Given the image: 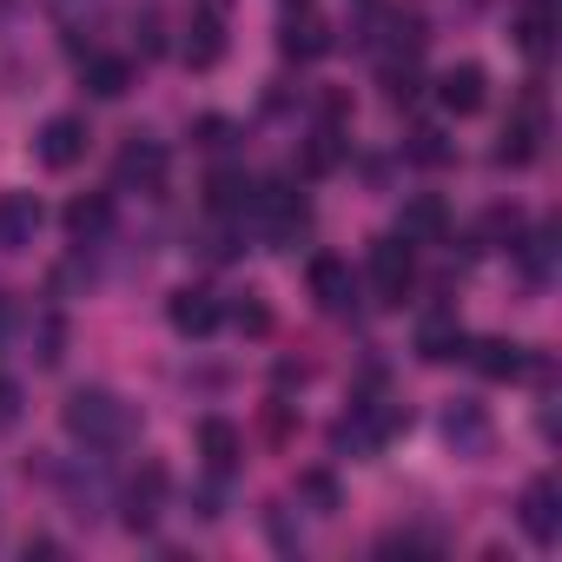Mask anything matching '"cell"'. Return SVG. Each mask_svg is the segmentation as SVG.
<instances>
[{"mask_svg": "<svg viewBox=\"0 0 562 562\" xmlns=\"http://www.w3.org/2000/svg\"><path fill=\"white\" fill-rule=\"evenodd\" d=\"M60 424H67V437L87 443V450H126V443L139 437V411H133L120 391H106V384H80V391L60 404Z\"/></svg>", "mask_w": 562, "mask_h": 562, "instance_id": "cell-1", "label": "cell"}, {"mask_svg": "<svg viewBox=\"0 0 562 562\" xmlns=\"http://www.w3.org/2000/svg\"><path fill=\"white\" fill-rule=\"evenodd\" d=\"M159 496H166V470H146V476L126 490V529H153V516H159Z\"/></svg>", "mask_w": 562, "mask_h": 562, "instance_id": "cell-22", "label": "cell"}, {"mask_svg": "<svg viewBox=\"0 0 562 562\" xmlns=\"http://www.w3.org/2000/svg\"><path fill=\"white\" fill-rule=\"evenodd\" d=\"M80 80H87L93 100H120V93L133 87V67H126L120 54H87V60H80Z\"/></svg>", "mask_w": 562, "mask_h": 562, "instance_id": "cell-19", "label": "cell"}, {"mask_svg": "<svg viewBox=\"0 0 562 562\" xmlns=\"http://www.w3.org/2000/svg\"><path fill=\"white\" fill-rule=\"evenodd\" d=\"M67 232H74V245H100V238L113 232V199H106V192L74 199V205H67Z\"/></svg>", "mask_w": 562, "mask_h": 562, "instance_id": "cell-18", "label": "cell"}, {"mask_svg": "<svg viewBox=\"0 0 562 562\" xmlns=\"http://www.w3.org/2000/svg\"><path fill=\"white\" fill-rule=\"evenodd\" d=\"M443 232H450V212H443V199H430V192L411 199L404 218H397V238H404V245H437Z\"/></svg>", "mask_w": 562, "mask_h": 562, "instance_id": "cell-16", "label": "cell"}, {"mask_svg": "<svg viewBox=\"0 0 562 562\" xmlns=\"http://www.w3.org/2000/svg\"><path fill=\"white\" fill-rule=\"evenodd\" d=\"M166 318H172L179 338H205V331H218L225 305H218V292H205V285H179V292L166 299Z\"/></svg>", "mask_w": 562, "mask_h": 562, "instance_id": "cell-8", "label": "cell"}, {"mask_svg": "<svg viewBox=\"0 0 562 562\" xmlns=\"http://www.w3.org/2000/svg\"><path fill=\"white\" fill-rule=\"evenodd\" d=\"M463 351L476 358V371H483L490 384H516V378L536 371V358H529L522 345H509V338H483V345H463Z\"/></svg>", "mask_w": 562, "mask_h": 562, "instance_id": "cell-14", "label": "cell"}, {"mask_svg": "<svg viewBox=\"0 0 562 562\" xmlns=\"http://www.w3.org/2000/svg\"><path fill=\"white\" fill-rule=\"evenodd\" d=\"M251 218H258V232H265V245H271V251H292V245L312 232V205H305L285 179L251 186Z\"/></svg>", "mask_w": 562, "mask_h": 562, "instance_id": "cell-3", "label": "cell"}, {"mask_svg": "<svg viewBox=\"0 0 562 562\" xmlns=\"http://www.w3.org/2000/svg\"><path fill=\"white\" fill-rule=\"evenodd\" d=\"M411 285H417V251H411L397 232L378 238V245H371V292H378V305H404Z\"/></svg>", "mask_w": 562, "mask_h": 562, "instance_id": "cell-4", "label": "cell"}, {"mask_svg": "<svg viewBox=\"0 0 562 562\" xmlns=\"http://www.w3.org/2000/svg\"><path fill=\"white\" fill-rule=\"evenodd\" d=\"M443 443H450L457 457H490V450H496L490 411H483V404H450V411H443Z\"/></svg>", "mask_w": 562, "mask_h": 562, "instance_id": "cell-9", "label": "cell"}, {"mask_svg": "<svg viewBox=\"0 0 562 562\" xmlns=\"http://www.w3.org/2000/svg\"><path fill=\"white\" fill-rule=\"evenodd\" d=\"M463 345H470V338H463V325H457L450 312H437V318L417 325V358H424V364H450V358H463Z\"/></svg>", "mask_w": 562, "mask_h": 562, "instance_id": "cell-17", "label": "cell"}, {"mask_svg": "<svg viewBox=\"0 0 562 562\" xmlns=\"http://www.w3.org/2000/svg\"><path fill=\"white\" fill-rule=\"evenodd\" d=\"M483 100H490V74H483L476 60H463V67H450V74L437 80V106L457 113V120H470Z\"/></svg>", "mask_w": 562, "mask_h": 562, "instance_id": "cell-13", "label": "cell"}, {"mask_svg": "<svg viewBox=\"0 0 562 562\" xmlns=\"http://www.w3.org/2000/svg\"><path fill=\"white\" fill-rule=\"evenodd\" d=\"M509 34H516V47L529 60H549V47H555V8H549V0H522L516 21H509Z\"/></svg>", "mask_w": 562, "mask_h": 562, "instance_id": "cell-15", "label": "cell"}, {"mask_svg": "<svg viewBox=\"0 0 562 562\" xmlns=\"http://www.w3.org/2000/svg\"><path fill=\"white\" fill-rule=\"evenodd\" d=\"M212 212H225V218L238 212L245 218L251 212V179L245 172H212Z\"/></svg>", "mask_w": 562, "mask_h": 562, "instance_id": "cell-24", "label": "cell"}, {"mask_svg": "<svg viewBox=\"0 0 562 562\" xmlns=\"http://www.w3.org/2000/svg\"><path fill=\"white\" fill-rule=\"evenodd\" d=\"M199 450H205V463L225 476V470H238V457H245V437H238V424H225V417H205V424H199Z\"/></svg>", "mask_w": 562, "mask_h": 562, "instance_id": "cell-20", "label": "cell"}, {"mask_svg": "<svg viewBox=\"0 0 562 562\" xmlns=\"http://www.w3.org/2000/svg\"><path fill=\"white\" fill-rule=\"evenodd\" d=\"M305 278H312V299H318V312H331V318H345V312L358 305V278H351V265H345L338 251H318Z\"/></svg>", "mask_w": 562, "mask_h": 562, "instance_id": "cell-6", "label": "cell"}, {"mask_svg": "<svg viewBox=\"0 0 562 562\" xmlns=\"http://www.w3.org/2000/svg\"><path fill=\"white\" fill-rule=\"evenodd\" d=\"M14 417H21V384H14V378H0V430H8Z\"/></svg>", "mask_w": 562, "mask_h": 562, "instance_id": "cell-30", "label": "cell"}, {"mask_svg": "<svg viewBox=\"0 0 562 562\" xmlns=\"http://www.w3.org/2000/svg\"><path fill=\"white\" fill-rule=\"evenodd\" d=\"M542 133H549V120H542V100L529 93V100H522V113L503 126V146H496V159H503V166H529V159L542 153Z\"/></svg>", "mask_w": 562, "mask_h": 562, "instance_id": "cell-11", "label": "cell"}, {"mask_svg": "<svg viewBox=\"0 0 562 562\" xmlns=\"http://www.w3.org/2000/svg\"><path fill=\"white\" fill-rule=\"evenodd\" d=\"M47 225V205L34 192H0V251H27Z\"/></svg>", "mask_w": 562, "mask_h": 562, "instance_id": "cell-10", "label": "cell"}, {"mask_svg": "<svg viewBox=\"0 0 562 562\" xmlns=\"http://www.w3.org/2000/svg\"><path fill=\"white\" fill-rule=\"evenodd\" d=\"M225 54V27H218V14H199L192 27H186V60L192 67H212Z\"/></svg>", "mask_w": 562, "mask_h": 562, "instance_id": "cell-23", "label": "cell"}, {"mask_svg": "<svg viewBox=\"0 0 562 562\" xmlns=\"http://www.w3.org/2000/svg\"><path fill=\"white\" fill-rule=\"evenodd\" d=\"M166 146L159 139H146V133H133L126 146H120V166H113V179H120V192H159L166 186Z\"/></svg>", "mask_w": 562, "mask_h": 562, "instance_id": "cell-5", "label": "cell"}, {"mask_svg": "<svg viewBox=\"0 0 562 562\" xmlns=\"http://www.w3.org/2000/svg\"><path fill=\"white\" fill-rule=\"evenodd\" d=\"M87 120L80 113H54L47 126H41V139H34V153H41V166H54V172H67V166H80L87 159Z\"/></svg>", "mask_w": 562, "mask_h": 562, "instance_id": "cell-7", "label": "cell"}, {"mask_svg": "<svg viewBox=\"0 0 562 562\" xmlns=\"http://www.w3.org/2000/svg\"><path fill=\"white\" fill-rule=\"evenodd\" d=\"M483 238L516 251V238H522V212H516V205H490V212H483Z\"/></svg>", "mask_w": 562, "mask_h": 562, "instance_id": "cell-25", "label": "cell"}, {"mask_svg": "<svg viewBox=\"0 0 562 562\" xmlns=\"http://www.w3.org/2000/svg\"><path fill=\"white\" fill-rule=\"evenodd\" d=\"M299 496H305L318 516H331V509H338V483H331L325 470H305V476H299Z\"/></svg>", "mask_w": 562, "mask_h": 562, "instance_id": "cell-26", "label": "cell"}, {"mask_svg": "<svg viewBox=\"0 0 562 562\" xmlns=\"http://www.w3.org/2000/svg\"><path fill=\"white\" fill-rule=\"evenodd\" d=\"M411 159H424V166H443V159H450L443 133H430V126H424V133H411Z\"/></svg>", "mask_w": 562, "mask_h": 562, "instance_id": "cell-29", "label": "cell"}, {"mask_svg": "<svg viewBox=\"0 0 562 562\" xmlns=\"http://www.w3.org/2000/svg\"><path fill=\"white\" fill-rule=\"evenodd\" d=\"M522 529H529V542H555L562 536V490H555V476H536L529 490H522Z\"/></svg>", "mask_w": 562, "mask_h": 562, "instance_id": "cell-12", "label": "cell"}, {"mask_svg": "<svg viewBox=\"0 0 562 562\" xmlns=\"http://www.w3.org/2000/svg\"><path fill=\"white\" fill-rule=\"evenodd\" d=\"M232 325H238V331H251V338H265V331H271V312H265V305L245 292V299L232 305Z\"/></svg>", "mask_w": 562, "mask_h": 562, "instance_id": "cell-28", "label": "cell"}, {"mask_svg": "<svg viewBox=\"0 0 562 562\" xmlns=\"http://www.w3.org/2000/svg\"><path fill=\"white\" fill-rule=\"evenodd\" d=\"M0 351L14 358H34L41 371H54L67 358V318L54 305H27V299H8L0 305Z\"/></svg>", "mask_w": 562, "mask_h": 562, "instance_id": "cell-2", "label": "cell"}, {"mask_svg": "<svg viewBox=\"0 0 562 562\" xmlns=\"http://www.w3.org/2000/svg\"><path fill=\"white\" fill-rule=\"evenodd\" d=\"M522 251V265H529V278H536V285H542V278H549V258H555V232H536L529 245H516Z\"/></svg>", "mask_w": 562, "mask_h": 562, "instance_id": "cell-27", "label": "cell"}, {"mask_svg": "<svg viewBox=\"0 0 562 562\" xmlns=\"http://www.w3.org/2000/svg\"><path fill=\"white\" fill-rule=\"evenodd\" d=\"M325 47H331V41H325V21L299 0V21H285V54H292V60H318Z\"/></svg>", "mask_w": 562, "mask_h": 562, "instance_id": "cell-21", "label": "cell"}]
</instances>
